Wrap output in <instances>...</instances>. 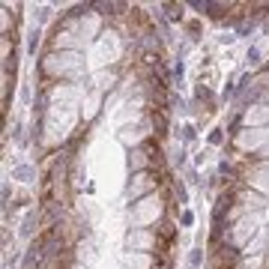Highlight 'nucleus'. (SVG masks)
Segmentation results:
<instances>
[{
  "label": "nucleus",
  "instance_id": "1",
  "mask_svg": "<svg viewBox=\"0 0 269 269\" xmlns=\"http://www.w3.org/2000/svg\"><path fill=\"white\" fill-rule=\"evenodd\" d=\"M225 9H228V3H209V0H207V12H209L212 18H222Z\"/></svg>",
  "mask_w": 269,
  "mask_h": 269
},
{
  "label": "nucleus",
  "instance_id": "2",
  "mask_svg": "<svg viewBox=\"0 0 269 269\" xmlns=\"http://www.w3.org/2000/svg\"><path fill=\"white\" fill-rule=\"evenodd\" d=\"M33 228H36V215H27V222H24L21 233H24V236H30V233H33Z\"/></svg>",
  "mask_w": 269,
  "mask_h": 269
},
{
  "label": "nucleus",
  "instance_id": "3",
  "mask_svg": "<svg viewBox=\"0 0 269 269\" xmlns=\"http://www.w3.org/2000/svg\"><path fill=\"white\" fill-rule=\"evenodd\" d=\"M15 177H18V180H30V177H33V170H30V167H18V170H15Z\"/></svg>",
  "mask_w": 269,
  "mask_h": 269
},
{
  "label": "nucleus",
  "instance_id": "4",
  "mask_svg": "<svg viewBox=\"0 0 269 269\" xmlns=\"http://www.w3.org/2000/svg\"><path fill=\"white\" fill-rule=\"evenodd\" d=\"M36 45H39V30L30 33V54H36Z\"/></svg>",
  "mask_w": 269,
  "mask_h": 269
},
{
  "label": "nucleus",
  "instance_id": "5",
  "mask_svg": "<svg viewBox=\"0 0 269 269\" xmlns=\"http://www.w3.org/2000/svg\"><path fill=\"white\" fill-rule=\"evenodd\" d=\"M222 138H225V135H222V129H215V132L209 135V141H212V144H222Z\"/></svg>",
  "mask_w": 269,
  "mask_h": 269
},
{
  "label": "nucleus",
  "instance_id": "6",
  "mask_svg": "<svg viewBox=\"0 0 269 269\" xmlns=\"http://www.w3.org/2000/svg\"><path fill=\"white\" fill-rule=\"evenodd\" d=\"M180 222H183V225H191V222H194V215H191V212H183Z\"/></svg>",
  "mask_w": 269,
  "mask_h": 269
}]
</instances>
